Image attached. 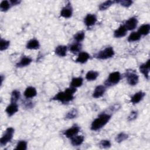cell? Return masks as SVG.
Instances as JSON below:
<instances>
[{
	"mask_svg": "<svg viewBox=\"0 0 150 150\" xmlns=\"http://www.w3.org/2000/svg\"><path fill=\"white\" fill-rule=\"evenodd\" d=\"M76 88L70 86L69 87L65 89L64 91L57 93L52 98V100L60 101L64 104L67 103L74 99V94L76 92Z\"/></svg>",
	"mask_w": 150,
	"mask_h": 150,
	"instance_id": "cell-1",
	"label": "cell"
},
{
	"mask_svg": "<svg viewBox=\"0 0 150 150\" xmlns=\"http://www.w3.org/2000/svg\"><path fill=\"white\" fill-rule=\"evenodd\" d=\"M111 115L109 113L102 112L91 122L90 128L92 131H97L104 127L110 121Z\"/></svg>",
	"mask_w": 150,
	"mask_h": 150,
	"instance_id": "cell-2",
	"label": "cell"
},
{
	"mask_svg": "<svg viewBox=\"0 0 150 150\" xmlns=\"http://www.w3.org/2000/svg\"><path fill=\"white\" fill-rule=\"evenodd\" d=\"M114 54L115 52L114 50V49L111 46H108L96 53L94 57L98 59L105 60L113 57Z\"/></svg>",
	"mask_w": 150,
	"mask_h": 150,
	"instance_id": "cell-3",
	"label": "cell"
},
{
	"mask_svg": "<svg viewBox=\"0 0 150 150\" xmlns=\"http://www.w3.org/2000/svg\"><path fill=\"white\" fill-rule=\"evenodd\" d=\"M15 129L12 127H9L5 129L0 139V144L1 146L6 145L8 142H11L13 138Z\"/></svg>",
	"mask_w": 150,
	"mask_h": 150,
	"instance_id": "cell-4",
	"label": "cell"
},
{
	"mask_svg": "<svg viewBox=\"0 0 150 150\" xmlns=\"http://www.w3.org/2000/svg\"><path fill=\"white\" fill-rule=\"evenodd\" d=\"M121 74L119 71H114L110 73L107 79L104 82L105 87H110L115 85L119 83L121 80Z\"/></svg>",
	"mask_w": 150,
	"mask_h": 150,
	"instance_id": "cell-5",
	"label": "cell"
},
{
	"mask_svg": "<svg viewBox=\"0 0 150 150\" xmlns=\"http://www.w3.org/2000/svg\"><path fill=\"white\" fill-rule=\"evenodd\" d=\"M127 83L131 86H135L138 84L139 81L138 76L133 71H127L125 74Z\"/></svg>",
	"mask_w": 150,
	"mask_h": 150,
	"instance_id": "cell-6",
	"label": "cell"
},
{
	"mask_svg": "<svg viewBox=\"0 0 150 150\" xmlns=\"http://www.w3.org/2000/svg\"><path fill=\"white\" fill-rule=\"evenodd\" d=\"M80 128L78 125H74L71 127L65 130L63 132V135L67 138H71L74 137L75 135H77V134L80 131Z\"/></svg>",
	"mask_w": 150,
	"mask_h": 150,
	"instance_id": "cell-7",
	"label": "cell"
},
{
	"mask_svg": "<svg viewBox=\"0 0 150 150\" xmlns=\"http://www.w3.org/2000/svg\"><path fill=\"white\" fill-rule=\"evenodd\" d=\"M97 21V16L94 14L88 13L84 18V23L87 28H90L96 23Z\"/></svg>",
	"mask_w": 150,
	"mask_h": 150,
	"instance_id": "cell-8",
	"label": "cell"
},
{
	"mask_svg": "<svg viewBox=\"0 0 150 150\" xmlns=\"http://www.w3.org/2000/svg\"><path fill=\"white\" fill-rule=\"evenodd\" d=\"M138 25V20L135 17H131L125 22L124 26L127 30H132L135 29Z\"/></svg>",
	"mask_w": 150,
	"mask_h": 150,
	"instance_id": "cell-9",
	"label": "cell"
},
{
	"mask_svg": "<svg viewBox=\"0 0 150 150\" xmlns=\"http://www.w3.org/2000/svg\"><path fill=\"white\" fill-rule=\"evenodd\" d=\"M18 105L17 103L10 102V104L6 107L5 109V112L9 117L13 115L16 112L18 111Z\"/></svg>",
	"mask_w": 150,
	"mask_h": 150,
	"instance_id": "cell-10",
	"label": "cell"
},
{
	"mask_svg": "<svg viewBox=\"0 0 150 150\" xmlns=\"http://www.w3.org/2000/svg\"><path fill=\"white\" fill-rule=\"evenodd\" d=\"M73 9L70 5V4L69 3L64 7H63L60 11V16L64 18H69L72 16Z\"/></svg>",
	"mask_w": 150,
	"mask_h": 150,
	"instance_id": "cell-11",
	"label": "cell"
},
{
	"mask_svg": "<svg viewBox=\"0 0 150 150\" xmlns=\"http://www.w3.org/2000/svg\"><path fill=\"white\" fill-rule=\"evenodd\" d=\"M105 90H106V87L105 86H103V85L97 86L95 88L93 93V95H92L93 97L95 98H98L101 97L104 95V94L105 92Z\"/></svg>",
	"mask_w": 150,
	"mask_h": 150,
	"instance_id": "cell-12",
	"label": "cell"
},
{
	"mask_svg": "<svg viewBox=\"0 0 150 150\" xmlns=\"http://www.w3.org/2000/svg\"><path fill=\"white\" fill-rule=\"evenodd\" d=\"M149 59L146 61V63H143L139 66L140 72L145 76V77L148 80L149 79Z\"/></svg>",
	"mask_w": 150,
	"mask_h": 150,
	"instance_id": "cell-13",
	"label": "cell"
},
{
	"mask_svg": "<svg viewBox=\"0 0 150 150\" xmlns=\"http://www.w3.org/2000/svg\"><path fill=\"white\" fill-rule=\"evenodd\" d=\"M127 30L124 25H120L114 32V36L116 38H121L127 35Z\"/></svg>",
	"mask_w": 150,
	"mask_h": 150,
	"instance_id": "cell-14",
	"label": "cell"
},
{
	"mask_svg": "<svg viewBox=\"0 0 150 150\" xmlns=\"http://www.w3.org/2000/svg\"><path fill=\"white\" fill-rule=\"evenodd\" d=\"M32 62V59L29 56H23L21 59L16 64V67H23L29 66Z\"/></svg>",
	"mask_w": 150,
	"mask_h": 150,
	"instance_id": "cell-15",
	"label": "cell"
},
{
	"mask_svg": "<svg viewBox=\"0 0 150 150\" xmlns=\"http://www.w3.org/2000/svg\"><path fill=\"white\" fill-rule=\"evenodd\" d=\"M23 94L26 98H32L37 95V91L35 87L32 86H29L25 89Z\"/></svg>",
	"mask_w": 150,
	"mask_h": 150,
	"instance_id": "cell-16",
	"label": "cell"
},
{
	"mask_svg": "<svg viewBox=\"0 0 150 150\" xmlns=\"http://www.w3.org/2000/svg\"><path fill=\"white\" fill-rule=\"evenodd\" d=\"M145 96V93L142 91H139L135 93L131 98V102L133 104H136L139 103Z\"/></svg>",
	"mask_w": 150,
	"mask_h": 150,
	"instance_id": "cell-17",
	"label": "cell"
},
{
	"mask_svg": "<svg viewBox=\"0 0 150 150\" xmlns=\"http://www.w3.org/2000/svg\"><path fill=\"white\" fill-rule=\"evenodd\" d=\"M90 57V56L87 52H80L79 54H78L77 57L76 59V62L79 63L84 64L88 61Z\"/></svg>",
	"mask_w": 150,
	"mask_h": 150,
	"instance_id": "cell-18",
	"label": "cell"
},
{
	"mask_svg": "<svg viewBox=\"0 0 150 150\" xmlns=\"http://www.w3.org/2000/svg\"><path fill=\"white\" fill-rule=\"evenodd\" d=\"M26 47L30 50H36L40 47V43L36 39H32L27 42Z\"/></svg>",
	"mask_w": 150,
	"mask_h": 150,
	"instance_id": "cell-19",
	"label": "cell"
},
{
	"mask_svg": "<svg viewBox=\"0 0 150 150\" xmlns=\"http://www.w3.org/2000/svg\"><path fill=\"white\" fill-rule=\"evenodd\" d=\"M67 52V47L65 45L57 46L54 50L55 53L60 57H64L66 56Z\"/></svg>",
	"mask_w": 150,
	"mask_h": 150,
	"instance_id": "cell-20",
	"label": "cell"
},
{
	"mask_svg": "<svg viewBox=\"0 0 150 150\" xmlns=\"http://www.w3.org/2000/svg\"><path fill=\"white\" fill-rule=\"evenodd\" d=\"M71 144L74 146H78L81 145L84 139V138L83 135H75L74 137L70 138Z\"/></svg>",
	"mask_w": 150,
	"mask_h": 150,
	"instance_id": "cell-21",
	"label": "cell"
},
{
	"mask_svg": "<svg viewBox=\"0 0 150 150\" xmlns=\"http://www.w3.org/2000/svg\"><path fill=\"white\" fill-rule=\"evenodd\" d=\"M150 30V25L148 23L142 25L138 29V32L140 34V35L146 36L149 34Z\"/></svg>",
	"mask_w": 150,
	"mask_h": 150,
	"instance_id": "cell-22",
	"label": "cell"
},
{
	"mask_svg": "<svg viewBox=\"0 0 150 150\" xmlns=\"http://www.w3.org/2000/svg\"><path fill=\"white\" fill-rule=\"evenodd\" d=\"M83 83V79L81 77H74L73 78L71 82H70V86L71 87L77 88L82 86Z\"/></svg>",
	"mask_w": 150,
	"mask_h": 150,
	"instance_id": "cell-23",
	"label": "cell"
},
{
	"mask_svg": "<svg viewBox=\"0 0 150 150\" xmlns=\"http://www.w3.org/2000/svg\"><path fill=\"white\" fill-rule=\"evenodd\" d=\"M98 76H99V73L98 71L90 70L86 73V79L88 81H94L97 79Z\"/></svg>",
	"mask_w": 150,
	"mask_h": 150,
	"instance_id": "cell-24",
	"label": "cell"
},
{
	"mask_svg": "<svg viewBox=\"0 0 150 150\" xmlns=\"http://www.w3.org/2000/svg\"><path fill=\"white\" fill-rule=\"evenodd\" d=\"M82 48V45L79 42H74L72 44H71L69 46V50L73 53H76L77 52H79Z\"/></svg>",
	"mask_w": 150,
	"mask_h": 150,
	"instance_id": "cell-25",
	"label": "cell"
},
{
	"mask_svg": "<svg viewBox=\"0 0 150 150\" xmlns=\"http://www.w3.org/2000/svg\"><path fill=\"white\" fill-rule=\"evenodd\" d=\"M141 36L138 32H133L128 37L127 40L129 42H137L140 40Z\"/></svg>",
	"mask_w": 150,
	"mask_h": 150,
	"instance_id": "cell-26",
	"label": "cell"
},
{
	"mask_svg": "<svg viewBox=\"0 0 150 150\" xmlns=\"http://www.w3.org/2000/svg\"><path fill=\"white\" fill-rule=\"evenodd\" d=\"M21 98V93L18 90H14L12 91L11 96V101L10 102L12 103H17V101Z\"/></svg>",
	"mask_w": 150,
	"mask_h": 150,
	"instance_id": "cell-27",
	"label": "cell"
},
{
	"mask_svg": "<svg viewBox=\"0 0 150 150\" xmlns=\"http://www.w3.org/2000/svg\"><path fill=\"white\" fill-rule=\"evenodd\" d=\"M128 138V135L127 134L121 132L117 135V136L115 137V140L117 142L121 143V142L124 141L125 140H126Z\"/></svg>",
	"mask_w": 150,
	"mask_h": 150,
	"instance_id": "cell-28",
	"label": "cell"
},
{
	"mask_svg": "<svg viewBox=\"0 0 150 150\" xmlns=\"http://www.w3.org/2000/svg\"><path fill=\"white\" fill-rule=\"evenodd\" d=\"M115 2V1H106L101 3L99 6V9L100 11H104L110 7Z\"/></svg>",
	"mask_w": 150,
	"mask_h": 150,
	"instance_id": "cell-29",
	"label": "cell"
},
{
	"mask_svg": "<svg viewBox=\"0 0 150 150\" xmlns=\"http://www.w3.org/2000/svg\"><path fill=\"white\" fill-rule=\"evenodd\" d=\"M28 148V142L25 140L19 141L15 148V149L17 150H26Z\"/></svg>",
	"mask_w": 150,
	"mask_h": 150,
	"instance_id": "cell-30",
	"label": "cell"
},
{
	"mask_svg": "<svg viewBox=\"0 0 150 150\" xmlns=\"http://www.w3.org/2000/svg\"><path fill=\"white\" fill-rule=\"evenodd\" d=\"M85 37V33L84 31H79L77 32L73 36V38L74 40L76 42H79L80 43L82 42Z\"/></svg>",
	"mask_w": 150,
	"mask_h": 150,
	"instance_id": "cell-31",
	"label": "cell"
},
{
	"mask_svg": "<svg viewBox=\"0 0 150 150\" xmlns=\"http://www.w3.org/2000/svg\"><path fill=\"white\" fill-rule=\"evenodd\" d=\"M11 5L8 1H2L0 4V9L1 11H7L11 7Z\"/></svg>",
	"mask_w": 150,
	"mask_h": 150,
	"instance_id": "cell-32",
	"label": "cell"
},
{
	"mask_svg": "<svg viewBox=\"0 0 150 150\" xmlns=\"http://www.w3.org/2000/svg\"><path fill=\"white\" fill-rule=\"evenodd\" d=\"M10 45V42L6 39H1L0 42V50L4 51L6 50Z\"/></svg>",
	"mask_w": 150,
	"mask_h": 150,
	"instance_id": "cell-33",
	"label": "cell"
},
{
	"mask_svg": "<svg viewBox=\"0 0 150 150\" xmlns=\"http://www.w3.org/2000/svg\"><path fill=\"white\" fill-rule=\"evenodd\" d=\"M78 115V111L76 109L73 108L69 111L66 115V118L67 119H73L76 118Z\"/></svg>",
	"mask_w": 150,
	"mask_h": 150,
	"instance_id": "cell-34",
	"label": "cell"
},
{
	"mask_svg": "<svg viewBox=\"0 0 150 150\" xmlns=\"http://www.w3.org/2000/svg\"><path fill=\"white\" fill-rule=\"evenodd\" d=\"M111 146V142L108 139H103L101 140L99 143V146L101 148L103 149H107L110 148Z\"/></svg>",
	"mask_w": 150,
	"mask_h": 150,
	"instance_id": "cell-35",
	"label": "cell"
},
{
	"mask_svg": "<svg viewBox=\"0 0 150 150\" xmlns=\"http://www.w3.org/2000/svg\"><path fill=\"white\" fill-rule=\"evenodd\" d=\"M115 2L120 4L121 6H123L124 7H129L132 4L133 1L131 0H120L115 1Z\"/></svg>",
	"mask_w": 150,
	"mask_h": 150,
	"instance_id": "cell-36",
	"label": "cell"
},
{
	"mask_svg": "<svg viewBox=\"0 0 150 150\" xmlns=\"http://www.w3.org/2000/svg\"><path fill=\"white\" fill-rule=\"evenodd\" d=\"M138 115V112L136 111H133L132 112H131V113L129 114V115L128 117V120L129 121H132L134 120H135L137 117Z\"/></svg>",
	"mask_w": 150,
	"mask_h": 150,
	"instance_id": "cell-37",
	"label": "cell"
},
{
	"mask_svg": "<svg viewBox=\"0 0 150 150\" xmlns=\"http://www.w3.org/2000/svg\"><path fill=\"white\" fill-rule=\"evenodd\" d=\"M9 2L11 6L17 5L21 3V1H18V0H11Z\"/></svg>",
	"mask_w": 150,
	"mask_h": 150,
	"instance_id": "cell-38",
	"label": "cell"
}]
</instances>
